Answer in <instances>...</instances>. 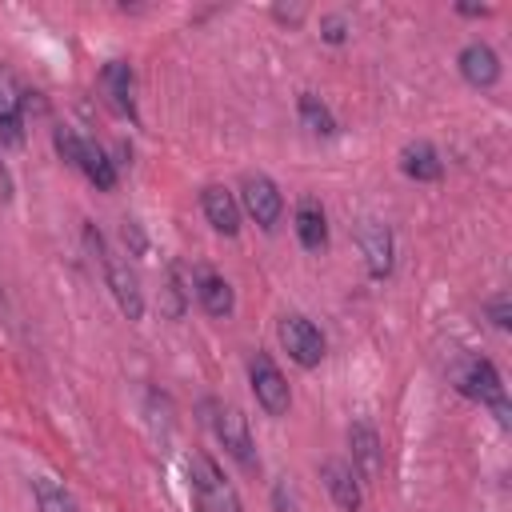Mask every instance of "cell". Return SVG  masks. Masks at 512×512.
Returning a JSON list of instances; mask_svg holds the SVG:
<instances>
[{"mask_svg": "<svg viewBox=\"0 0 512 512\" xmlns=\"http://www.w3.org/2000/svg\"><path fill=\"white\" fill-rule=\"evenodd\" d=\"M360 248H364V260H368V272L376 276V280H384L388 272H392V232H388V224H380V220H368L364 228H360Z\"/></svg>", "mask_w": 512, "mask_h": 512, "instance_id": "obj_13", "label": "cell"}, {"mask_svg": "<svg viewBox=\"0 0 512 512\" xmlns=\"http://www.w3.org/2000/svg\"><path fill=\"white\" fill-rule=\"evenodd\" d=\"M84 240H88V248L100 256V268H104V280H108V288H112V296H116V304H120V312L128 316V320H140L144 316V288H140V276H136V268L120 256V252H112L108 244H104V236L88 224L84 228Z\"/></svg>", "mask_w": 512, "mask_h": 512, "instance_id": "obj_1", "label": "cell"}, {"mask_svg": "<svg viewBox=\"0 0 512 512\" xmlns=\"http://www.w3.org/2000/svg\"><path fill=\"white\" fill-rule=\"evenodd\" d=\"M280 344L288 348V356L300 364V368H316L320 360H324V332L308 320V316H300V312H292V316H284L280 320Z\"/></svg>", "mask_w": 512, "mask_h": 512, "instance_id": "obj_6", "label": "cell"}, {"mask_svg": "<svg viewBox=\"0 0 512 512\" xmlns=\"http://www.w3.org/2000/svg\"><path fill=\"white\" fill-rule=\"evenodd\" d=\"M296 236H300V244L308 252H320L328 244V216H324V208H320L316 196H304L296 204Z\"/></svg>", "mask_w": 512, "mask_h": 512, "instance_id": "obj_15", "label": "cell"}, {"mask_svg": "<svg viewBox=\"0 0 512 512\" xmlns=\"http://www.w3.org/2000/svg\"><path fill=\"white\" fill-rule=\"evenodd\" d=\"M248 380H252V396L256 404L268 412V416H284L292 408V392H288V380L284 372L276 368V360L268 352H256L248 360Z\"/></svg>", "mask_w": 512, "mask_h": 512, "instance_id": "obj_3", "label": "cell"}, {"mask_svg": "<svg viewBox=\"0 0 512 512\" xmlns=\"http://www.w3.org/2000/svg\"><path fill=\"white\" fill-rule=\"evenodd\" d=\"M300 120H304L312 132H320V136H332V132H336V120H332L328 104H324V100H316L312 92H304V96H300Z\"/></svg>", "mask_w": 512, "mask_h": 512, "instance_id": "obj_20", "label": "cell"}, {"mask_svg": "<svg viewBox=\"0 0 512 512\" xmlns=\"http://www.w3.org/2000/svg\"><path fill=\"white\" fill-rule=\"evenodd\" d=\"M456 64H460V76H464L468 84H476V88H492V84L500 80V56H496L484 40L464 44L460 56H456Z\"/></svg>", "mask_w": 512, "mask_h": 512, "instance_id": "obj_11", "label": "cell"}, {"mask_svg": "<svg viewBox=\"0 0 512 512\" xmlns=\"http://www.w3.org/2000/svg\"><path fill=\"white\" fill-rule=\"evenodd\" d=\"M320 480H324V488H328V496L336 500L340 512H360L364 492H360V476H356L352 464H344V460H324V464H320Z\"/></svg>", "mask_w": 512, "mask_h": 512, "instance_id": "obj_9", "label": "cell"}, {"mask_svg": "<svg viewBox=\"0 0 512 512\" xmlns=\"http://www.w3.org/2000/svg\"><path fill=\"white\" fill-rule=\"evenodd\" d=\"M212 432H216V440L224 444V452L240 464V468H260V456H256V444H252V432H248V420H244V412L240 408H232V404H220L216 412H212Z\"/></svg>", "mask_w": 512, "mask_h": 512, "instance_id": "obj_4", "label": "cell"}, {"mask_svg": "<svg viewBox=\"0 0 512 512\" xmlns=\"http://www.w3.org/2000/svg\"><path fill=\"white\" fill-rule=\"evenodd\" d=\"M200 208L208 216V224L220 232V236H236L240 232V200L224 188V184H208L200 192Z\"/></svg>", "mask_w": 512, "mask_h": 512, "instance_id": "obj_12", "label": "cell"}, {"mask_svg": "<svg viewBox=\"0 0 512 512\" xmlns=\"http://www.w3.org/2000/svg\"><path fill=\"white\" fill-rule=\"evenodd\" d=\"M320 36H324L328 44H344V40H348L344 16H324V20H320Z\"/></svg>", "mask_w": 512, "mask_h": 512, "instance_id": "obj_22", "label": "cell"}, {"mask_svg": "<svg viewBox=\"0 0 512 512\" xmlns=\"http://www.w3.org/2000/svg\"><path fill=\"white\" fill-rule=\"evenodd\" d=\"M400 168H404V176L408 180H440L444 176V164H440V152L428 144V140H416V144H408L404 152H400Z\"/></svg>", "mask_w": 512, "mask_h": 512, "instance_id": "obj_16", "label": "cell"}, {"mask_svg": "<svg viewBox=\"0 0 512 512\" xmlns=\"http://www.w3.org/2000/svg\"><path fill=\"white\" fill-rule=\"evenodd\" d=\"M240 208H244L264 232H272V228L280 224L284 196H280V188H276L264 172H248V176L240 180Z\"/></svg>", "mask_w": 512, "mask_h": 512, "instance_id": "obj_5", "label": "cell"}, {"mask_svg": "<svg viewBox=\"0 0 512 512\" xmlns=\"http://www.w3.org/2000/svg\"><path fill=\"white\" fill-rule=\"evenodd\" d=\"M460 392L472 396V400H480V404H488L504 428L512 424V412H508V396H504L500 372H496L488 360H472V364H468V372L460 376Z\"/></svg>", "mask_w": 512, "mask_h": 512, "instance_id": "obj_7", "label": "cell"}, {"mask_svg": "<svg viewBox=\"0 0 512 512\" xmlns=\"http://www.w3.org/2000/svg\"><path fill=\"white\" fill-rule=\"evenodd\" d=\"M32 496H36L40 512H80L72 492L60 480H52V476H32Z\"/></svg>", "mask_w": 512, "mask_h": 512, "instance_id": "obj_19", "label": "cell"}, {"mask_svg": "<svg viewBox=\"0 0 512 512\" xmlns=\"http://www.w3.org/2000/svg\"><path fill=\"white\" fill-rule=\"evenodd\" d=\"M348 448H352V468H356V476L372 484V480L380 476V468H384V448H380L376 428H372L368 420L348 424Z\"/></svg>", "mask_w": 512, "mask_h": 512, "instance_id": "obj_8", "label": "cell"}, {"mask_svg": "<svg viewBox=\"0 0 512 512\" xmlns=\"http://www.w3.org/2000/svg\"><path fill=\"white\" fill-rule=\"evenodd\" d=\"M488 316H492V324H496V328H508V324H512L508 296H492V300H488Z\"/></svg>", "mask_w": 512, "mask_h": 512, "instance_id": "obj_23", "label": "cell"}, {"mask_svg": "<svg viewBox=\"0 0 512 512\" xmlns=\"http://www.w3.org/2000/svg\"><path fill=\"white\" fill-rule=\"evenodd\" d=\"M52 144H56V152L64 156V164H72V168H76L80 148H84V136H76L72 128H56V132H52Z\"/></svg>", "mask_w": 512, "mask_h": 512, "instance_id": "obj_21", "label": "cell"}, {"mask_svg": "<svg viewBox=\"0 0 512 512\" xmlns=\"http://www.w3.org/2000/svg\"><path fill=\"white\" fill-rule=\"evenodd\" d=\"M100 92H104V100H108L120 116H136V100H132V68H128L124 60L104 64V72H100Z\"/></svg>", "mask_w": 512, "mask_h": 512, "instance_id": "obj_14", "label": "cell"}, {"mask_svg": "<svg viewBox=\"0 0 512 512\" xmlns=\"http://www.w3.org/2000/svg\"><path fill=\"white\" fill-rule=\"evenodd\" d=\"M188 488L200 512H240V496L232 488V480L220 472V464L208 452H192L188 456Z\"/></svg>", "mask_w": 512, "mask_h": 512, "instance_id": "obj_2", "label": "cell"}, {"mask_svg": "<svg viewBox=\"0 0 512 512\" xmlns=\"http://www.w3.org/2000/svg\"><path fill=\"white\" fill-rule=\"evenodd\" d=\"M76 168H80L96 188H104V192H108V188H116V160H108V152H104L96 140H84Z\"/></svg>", "mask_w": 512, "mask_h": 512, "instance_id": "obj_18", "label": "cell"}, {"mask_svg": "<svg viewBox=\"0 0 512 512\" xmlns=\"http://www.w3.org/2000/svg\"><path fill=\"white\" fill-rule=\"evenodd\" d=\"M0 144L16 148L24 144V112H20V96L16 88L0 76Z\"/></svg>", "mask_w": 512, "mask_h": 512, "instance_id": "obj_17", "label": "cell"}, {"mask_svg": "<svg viewBox=\"0 0 512 512\" xmlns=\"http://www.w3.org/2000/svg\"><path fill=\"white\" fill-rule=\"evenodd\" d=\"M192 292H196L200 308H204L208 316H216V320L232 316V308H236L232 284H228L220 272H212V268H196V272H192Z\"/></svg>", "mask_w": 512, "mask_h": 512, "instance_id": "obj_10", "label": "cell"}, {"mask_svg": "<svg viewBox=\"0 0 512 512\" xmlns=\"http://www.w3.org/2000/svg\"><path fill=\"white\" fill-rule=\"evenodd\" d=\"M8 196H12V176H8V168L0 160V200H8Z\"/></svg>", "mask_w": 512, "mask_h": 512, "instance_id": "obj_24", "label": "cell"}]
</instances>
